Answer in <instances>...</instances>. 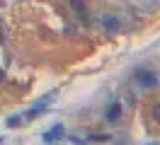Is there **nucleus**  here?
Returning a JSON list of instances; mask_svg holds the SVG:
<instances>
[{"label": "nucleus", "instance_id": "f257e3e1", "mask_svg": "<svg viewBox=\"0 0 160 145\" xmlns=\"http://www.w3.org/2000/svg\"><path fill=\"white\" fill-rule=\"evenodd\" d=\"M133 80H136L141 87H148V89H153V87L158 85L155 73H153V70H148V68H138V70L133 73Z\"/></svg>", "mask_w": 160, "mask_h": 145}, {"label": "nucleus", "instance_id": "f03ea898", "mask_svg": "<svg viewBox=\"0 0 160 145\" xmlns=\"http://www.w3.org/2000/svg\"><path fill=\"white\" fill-rule=\"evenodd\" d=\"M119 116H121V104H119V102H114V104L107 109V121L114 123V121H119Z\"/></svg>", "mask_w": 160, "mask_h": 145}, {"label": "nucleus", "instance_id": "7ed1b4c3", "mask_svg": "<svg viewBox=\"0 0 160 145\" xmlns=\"http://www.w3.org/2000/svg\"><path fill=\"white\" fill-rule=\"evenodd\" d=\"M63 133V126H53V128H51L49 133H44V140H46V143H53V140H56V138H58V135Z\"/></svg>", "mask_w": 160, "mask_h": 145}, {"label": "nucleus", "instance_id": "20e7f679", "mask_svg": "<svg viewBox=\"0 0 160 145\" xmlns=\"http://www.w3.org/2000/svg\"><path fill=\"white\" fill-rule=\"evenodd\" d=\"M102 24H104V29L117 31V29H119V19H117V17H102Z\"/></svg>", "mask_w": 160, "mask_h": 145}, {"label": "nucleus", "instance_id": "39448f33", "mask_svg": "<svg viewBox=\"0 0 160 145\" xmlns=\"http://www.w3.org/2000/svg\"><path fill=\"white\" fill-rule=\"evenodd\" d=\"M70 5H73V10H75L78 15H82V17H85V2H82V0H73Z\"/></svg>", "mask_w": 160, "mask_h": 145}, {"label": "nucleus", "instance_id": "423d86ee", "mask_svg": "<svg viewBox=\"0 0 160 145\" xmlns=\"http://www.w3.org/2000/svg\"><path fill=\"white\" fill-rule=\"evenodd\" d=\"M90 140H95V143H104V140H112V138H109V135L97 133V135H90Z\"/></svg>", "mask_w": 160, "mask_h": 145}, {"label": "nucleus", "instance_id": "0eeeda50", "mask_svg": "<svg viewBox=\"0 0 160 145\" xmlns=\"http://www.w3.org/2000/svg\"><path fill=\"white\" fill-rule=\"evenodd\" d=\"M22 123V116H15V118H10V121H8V126H10V128H12V126H20Z\"/></svg>", "mask_w": 160, "mask_h": 145}, {"label": "nucleus", "instance_id": "6e6552de", "mask_svg": "<svg viewBox=\"0 0 160 145\" xmlns=\"http://www.w3.org/2000/svg\"><path fill=\"white\" fill-rule=\"evenodd\" d=\"M153 118H155V121H160V102L153 106Z\"/></svg>", "mask_w": 160, "mask_h": 145}, {"label": "nucleus", "instance_id": "1a4fd4ad", "mask_svg": "<svg viewBox=\"0 0 160 145\" xmlns=\"http://www.w3.org/2000/svg\"><path fill=\"white\" fill-rule=\"evenodd\" d=\"M0 80H2V70H0Z\"/></svg>", "mask_w": 160, "mask_h": 145}, {"label": "nucleus", "instance_id": "9d476101", "mask_svg": "<svg viewBox=\"0 0 160 145\" xmlns=\"http://www.w3.org/2000/svg\"><path fill=\"white\" fill-rule=\"evenodd\" d=\"M0 41H2V34H0Z\"/></svg>", "mask_w": 160, "mask_h": 145}, {"label": "nucleus", "instance_id": "9b49d317", "mask_svg": "<svg viewBox=\"0 0 160 145\" xmlns=\"http://www.w3.org/2000/svg\"><path fill=\"white\" fill-rule=\"evenodd\" d=\"M153 145H158V143H153Z\"/></svg>", "mask_w": 160, "mask_h": 145}]
</instances>
